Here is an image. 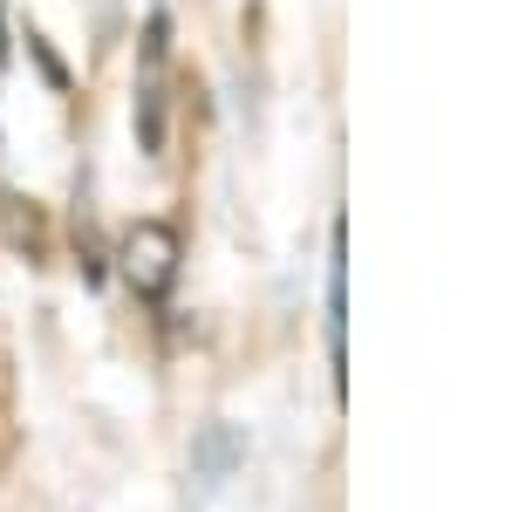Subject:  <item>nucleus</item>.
<instances>
[{
    "label": "nucleus",
    "mask_w": 512,
    "mask_h": 512,
    "mask_svg": "<svg viewBox=\"0 0 512 512\" xmlns=\"http://www.w3.org/2000/svg\"><path fill=\"white\" fill-rule=\"evenodd\" d=\"M123 274H130V287H137L144 301H164L171 280H178V233H171L164 219H137V226L123 233Z\"/></svg>",
    "instance_id": "nucleus-1"
},
{
    "label": "nucleus",
    "mask_w": 512,
    "mask_h": 512,
    "mask_svg": "<svg viewBox=\"0 0 512 512\" xmlns=\"http://www.w3.org/2000/svg\"><path fill=\"white\" fill-rule=\"evenodd\" d=\"M328 376H335V396L349 390V233L342 219L328 239Z\"/></svg>",
    "instance_id": "nucleus-2"
}]
</instances>
